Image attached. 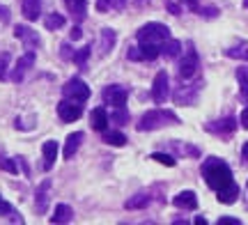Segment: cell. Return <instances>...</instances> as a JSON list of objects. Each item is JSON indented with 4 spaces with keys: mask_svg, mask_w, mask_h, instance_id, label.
<instances>
[{
    "mask_svg": "<svg viewBox=\"0 0 248 225\" xmlns=\"http://www.w3.org/2000/svg\"><path fill=\"white\" fill-rule=\"evenodd\" d=\"M239 122H241V126H244V129H248V106H246V108H244V110H241Z\"/></svg>",
    "mask_w": 248,
    "mask_h": 225,
    "instance_id": "8d00e7d4",
    "label": "cell"
},
{
    "mask_svg": "<svg viewBox=\"0 0 248 225\" xmlns=\"http://www.w3.org/2000/svg\"><path fill=\"white\" fill-rule=\"evenodd\" d=\"M129 120V113L124 108H115V113L110 115V122H115V124H122V122H126Z\"/></svg>",
    "mask_w": 248,
    "mask_h": 225,
    "instance_id": "836d02e7",
    "label": "cell"
},
{
    "mask_svg": "<svg viewBox=\"0 0 248 225\" xmlns=\"http://www.w3.org/2000/svg\"><path fill=\"white\" fill-rule=\"evenodd\" d=\"M195 223H198V225H207V221H204L202 216H198V218H195Z\"/></svg>",
    "mask_w": 248,
    "mask_h": 225,
    "instance_id": "b9f144b4",
    "label": "cell"
},
{
    "mask_svg": "<svg viewBox=\"0 0 248 225\" xmlns=\"http://www.w3.org/2000/svg\"><path fill=\"white\" fill-rule=\"evenodd\" d=\"M35 60H37V53L32 51V48H28L26 55H21V58L16 60V67H14V74H12V81L14 83L23 81V76H26L28 69L35 64Z\"/></svg>",
    "mask_w": 248,
    "mask_h": 225,
    "instance_id": "9c48e42d",
    "label": "cell"
},
{
    "mask_svg": "<svg viewBox=\"0 0 248 225\" xmlns=\"http://www.w3.org/2000/svg\"><path fill=\"white\" fill-rule=\"evenodd\" d=\"M241 221L239 218H232V216H223V218H218V225H239Z\"/></svg>",
    "mask_w": 248,
    "mask_h": 225,
    "instance_id": "d590c367",
    "label": "cell"
},
{
    "mask_svg": "<svg viewBox=\"0 0 248 225\" xmlns=\"http://www.w3.org/2000/svg\"><path fill=\"white\" fill-rule=\"evenodd\" d=\"M179 51H182V44H179L177 39H168V42H163L161 44V55H166V58H177Z\"/></svg>",
    "mask_w": 248,
    "mask_h": 225,
    "instance_id": "603a6c76",
    "label": "cell"
},
{
    "mask_svg": "<svg viewBox=\"0 0 248 225\" xmlns=\"http://www.w3.org/2000/svg\"><path fill=\"white\" fill-rule=\"evenodd\" d=\"M74 221V209L69 205H58L55 214L51 216V223H71Z\"/></svg>",
    "mask_w": 248,
    "mask_h": 225,
    "instance_id": "d6986e66",
    "label": "cell"
},
{
    "mask_svg": "<svg viewBox=\"0 0 248 225\" xmlns=\"http://www.w3.org/2000/svg\"><path fill=\"white\" fill-rule=\"evenodd\" d=\"M42 154H44V170H51L58 161V143L55 140H46L44 147H42Z\"/></svg>",
    "mask_w": 248,
    "mask_h": 225,
    "instance_id": "5bb4252c",
    "label": "cell"
},
{
    "mask_svg": "<svg viewBox=\"0 0 248 225\" xmlns=\"http://www.w3.org/2000/svg\"><path fill=\"white\" fill-rule=\"evenodd\" d=\"M104 143L113 145V147H124L126 145V135L120 131H104Z\"/></svg>",
    "mask_w": 248,
    "mask_h": 225,
    "instance_id": "cb8c5ba5",
    "label": "cell"
},
{
    "mask_svg": "<svg viewBox=\"0 0 248 225\" xmlns=\"http://www.w3.org/2000/svg\"><path fill=\"white\" fill-rule=\"evenodd\" d=\"M138 44H154V46H161L163 42L170 39V30L168 26L163 23H147L138 30Z\"/></svg>",
    "mask_w": 248,
    "mask_h": 225,
    "instance_id": "3957f363",
    "label": "cell"
},
{
    "mask_svg": "<svg viewBox=\"0 0 248 225\" xmlns=\"http://www.w3.org/2000/svg\"><path fill=\"white\" fill-rule=\"evenodd\" d=\"M90 124H92V129H97V131H106L108 126V113L106 108H94L92 110V115H90Z\"/></svg>",
    "mask_w": 248,
    "mask_h": 225,
    "instance_id": "ac0fdd59",
    "label": "cell"
},
{
    "mask_svg": "<svg viewBox=\"0 0 248 225\" xmlns=\"http://www.w3.org/2000/svg\"><path fill=\"white\" fill-rule=\"evenodd\" d=\"M195 72H198V53L193 48H188L186 55L182 58V62H179V76L182 78H191Z\"/></svg>",
    "mask_w": 248,
    "mask_h": 225,
    "instance_id": "7c38bea8",
    "label": "cell"
},
{
    "mask_svg": "<svg viewBox=\"0 0 248 225\" xmlns=\"http://www.w3.org/2000/svg\"><path fill=\"white\" fill-rule=\"evenodd\" d=\"M62 94L64 99H71V101H78V104H85L90 99V88L80 78H71V81L64 83L62 88Z\"/></svg>",
    "mask_w": 248,
    "mask_h": 225,
    "instance_id": "277c9868",
    "label": "cell"
},
{
    "mask_svg": "<svg viewBox=\"0 0 248 225\" xmlns=\"http://www.w3.org/2000/svg\"><path fill=\"white\" fill-rule=\"evenodd\" d=\"M44 26L48 28V30H60V28L64 26V16H60V14H48V16L44 18Z\"/></svg>",
    "mask_w": 248,
    "mask_h": 225,
    "instance_id": "4316f807",
    "label": "cell"
},
{
    "mask_svg": "<svg viewBox=\"0 0 248 225\" xmlns=\"http://www.w3.org/2000/svg\"><path fill=\"white\" fill-rule=\"evenodd\" d=\"M237 81H239V88H241V94L248 99V67H241L237 69Z\"/></svg>",
    "mask_w": 248,
    "mask_h": 225,
    "instance_id": "83f0119b",
    "label": "cell"
},
{
    "mask_svg": "<svg viewBox=\"0 0 248 225\" xmlns=\"http://www.w3.org/2000/svg\"><path fill=\"white\" fill-rule=\"evenodd\" d=\"M51 186H53V181L51 180H44L39 186H37V193H35L37 214H46V211H48V202H51Z\"/></svg>",
    "mask_w": 248,
    "mask_h": 225,
    "instance_id": "52a82bcc",
    "label": "cell"
},
{
    "mask_svg": "<svg viewBox=\"0 0 248 225\" xmlns=\"http://www.w3.org/2000/svg\"><path fill=\"white\" fill-rule=\"evenodd\" d=\"M7 64H9V53L2 51V53H0V81L7 78Z\"/></svg>",
    "mask_w": 248,
    "mask_h": 225,
    "instance_id": "1f68e13d",
    "label": "cell"
},
{
    "mask_svg": "<svg viewBox=\"0 0 248 225\" xmlns=\"http://www.w3.org/2000/svg\"><path fill=\"white\" fill-rule=\"evenodd\" d=\"M14 159H0V168L2 170H7V172H18V159H16V163H12Z\"/></svg>",
    "mask_w": 248,
    "mask_h": 225,
    "instance_id": "d6a6232c",
    "label": "cell"
},
{
    "mask_svg": "<svg viewBox=\"0 0 248 225\" xmlns=\"http://www.w3.org/2000/svg\"><path fill=\"white\" fill-rule=\"evenodd\" d=\"M90 53H92V46H83L78 53H74V58H71V60H74L76 64H85V60L90 58Z\"/></svg>",
    "mask_w": 248,
    "mask_h": 225,
    "instance_id": "f546056e",
    "label": "cell"
},
{
    "mask_svg": "<svg viewBox=\"0 0 248 225\" xmlns=\"http://www.w3.org/2000/svg\"><path fill=\"white\" fill-rule=\"evenodd\" d=\"M204 129H207L209 134H216V135H230V134H234L237 122H234V117H223V120H216V122L204 124Z\"/></svg>",
    "mask_w": 248,
    "mask_h": 225,
    "instance_id": "8fae6325",
    "label": "cell"
},
{
    "mask_svg": "<svg viewBox=\"0 0 248 225\" xmlns=\"http://www.w3.org/2000/svg\"><path fill=\"white\" fill-rule=\"evenodd\" d=\"M200 172H202L204 181H207V186H209V189H214L216 193H218V191L230 189L232 184H234L230 165L223 161V159H218V156H209V159L202 163Z\"/></svg>",
    "mask_w": 248,
    "mask_h": 225,
    "instance_id": "6da1fadb",
    "label": "cell"
},
{
    "mask_svg": "<svg viewBox=\"0 0 248 225\" xmlns=\"http://www.w3.org/2000/svg\"><path fill=\"white\" fill-rule=\"evenodd\" d=\"M168 124H179V117L170 110H150L140 117L138 122V131H156L161 126H168Z\"/></svg>",
    "mask_w": 248,
    "mask_h": 225,
    "instance_id": "7a4b0ae2",
    "label": "cell"
},
{
    "mask_svg": "<svg viewBox=\"0 0 248 225\" xmlns=\"http://www.w3.org/2000/svg\"><path fill=\"white\" fill-rule=\"evenodd\" d=\"M170 94V83H168V74L166 72H159L156 78H154V85H152V97L156 104H166Z\"/></svg>",
    "mask_w": 248,
    "mask_h": 225,
    "instance_id": "ba28073f",
    "label": "cell"
},
{
    "mask_svg": "<svg viewBox=\"0 0 248 225\" xmlns=\"http://www.w3.org/2000/svg\"><path fill=\"white\" fill-rule=\"evenodd\" d=\"M168 9H170V12H175V14H177V12H179V7H177V5H175V2H168Z\"/></svg>",
    "mask_w": 248,
    "mask_h": 225,
    "instance_id": "60d3db41",
    "label": "cell"
},
{
    "mask_svg": "<svg viewBox=\"0 0 248 225\" xmlns=\"http://www.w3.org/2000/svg\"><path fill=\"white\" fill-rule=\"evenodd\" d=\"M21 9H23V16L28 21H37L42 16V0H23Z\"/></svg>",
    "mask_w": 248,
    "mask_h": 225,
    "instance_id": "e0dca14e",
    "label": "cell"
},
{
    "mask_svg": "<svg viewBox=\"0 0 248 225\" xmlns=\"http://www.w3.org/2000/svg\"><path fill=\"white\" fill-rule=\"evenodd\" d=\"M115 42H117L115 30H110V28H104V30H101V53H104V55L110 53V48L115 46Z\"/></svg>",
    "mask_w": 248,
    "mask_h": 225,
    "instance_id": "ffe728a7",
    "label": "cell"
},
{
    "mask_svg": "<svg viewBox=\"0 0 248 225\" xmlns=\"http://www.w3.org/2000/svg\"><path fill=\"white\" fill-rule=\"evenodd\" d=\"M64 5H67V9L71 12V16L76 18L78 23L85 18V14H88V0H64Z\"/></svg>",
    "mask_w": 248,
    "mask_h": 225,
    "instance_id": "9a60e30c",
    "label": "cell"
},
{
    "mask_svg": "<svg viewBox=\"0 0 248 225\" xmlns=\"http://www.w3.org/2000/svg\"><path fill=\"white\" fill-rule=\"evenodd\" d=\"M150 202H152V198L147 195V193H138V195H133V198L126 200V205H124V207L126 209H145Z\"/></svg>",
    "mask_w": 248,
    "mask_h": 225,
    "instance_id": "7402d4cb",
    "label": "cell"
},
{
    "mask_svg": "<svg viewBox=\"0 0 248 225\" xmlns=\"http://www.w3.org/2000/svg\"><path fill=\"white\" fill-rule=\"evenodd\" d=\"M241 156H244V161L248 163V143H244V147H241Z\"/></svg>",
    "mask_w": 248,
    "mask_h": 225,
    "instance_id": "ab89813d",
    "label": "cell"
},
{
    "mask_svg": "<svg viewBox=\"0 0 248 225\" xmlns=\"http://www.w3.org/2000/svg\"><path fill=\"white\" fill-rule=\"evenodd\" d=\"M152 159H154V161H159V163H163V165H168V168H172V165H175V156H170V154H161V152H154L152 154Z\"/></svg>",
    "mask_w": 248,
    "mask_h": 225,
    "instance_id": "4dcf8cb0",
    "label": "cell"
},
{
    "mask_svg": "<svg viewBox=\"0 0 248 225\" xmlns=\"http://www.w3.org/2000/svg\"><path fill=\"white\" fill-rule=\"evenodd\" d=\"M83 138L85 135L80 134V131H76V134H69L67 135V143H64V159H71L74 154L78 152V147H80V143H83Z\"/></svg>",
    "mask_w": 248,
    "mask_h": 225,
    "instance_id": "2e32d148",
    "label": "cell"
},
{
    "mask_svg": "<svg viewBox=\"0 0 248 225\" xmlns=\"http://www.w3.org/2000/svg\"><path fill=\"white\" fill-rule=\"evenodd\" d=\"M69 37H71V39H80V37H83V32H80V28H78V26L74 28V30L69 32Z\"/></svg>",
    "mask_w": 248,
    "mask_h": 225,
    "instance_id": "f35d334b",
    "label": "cell"
},
{
    "mask_svg": "<svg viewBox=\"0 0 248 225\" xmlns=\"http://www.w3.org/2000/svg\"><path fill=\"white\" fill-rule=\"evenodd\" d=\"M172 205L179 209H195L198 207V198H195L193 191H182V193H177L172 198Z\"/></svg>",
    "mask_w": 248,
    "mask_h": 225,
    "instance_id": "4fadbf2b",
    "label": "cell"
},
{
    "mask_svg": "<svg viewBox=\"0 0 248 225\" xmlns=\"http://www.w3.org/2000/svg\"><path fill=\"white\" fill-rule=\"evenodd\" d=\"M216 198H218V202H223V205H232L234 200L239 198V186H237V184H232L230 189L218 191V193H216Z\"/></svg>",
    "mask_w": 248,
    "mask_h": 225,
    "instance_id": "44dd1931",
    "label": "cell"
},
{
    "mask_svg": "<svg viewBox=\"0 0 248 225\" xmlns=\"http://www.w3.org/2000/svg\"><path fill=\"white\" fill-rule=\"evenodd\" d=\"M225 53L230 55V58H244V60H248V44H239V46H232V48H228Z\"/></svg>",
    "mask_w": 248,
    "mask_h": 225,
    "instance_id": "f1b7e54d",
    "label": "cell"
},
{
    "mask_svg": "<svg viewBox=\"0 0 248 225\" xmlns=\"http://www.w3.org/2000/svg\"><path fill=\"white\" fill-rule=\"evenodd\" d=\"M0 216H12V221H18V223H23V218L16 216V211H14V207L9 205L7 200L0 195Z\"/></svg>",
    "mask_w": 248,
    "mask_h": 225,
    "instance_id": "d4e9b609",
    "label": "cell"
},
{
    "mask_svg": "<svg viewBox=\"0 0 248 225\" xmlns=\"http://www.w3.org/2000/svg\"><path fill=\"white\" fill-rule=\"evenodd\" d=\"M58 115H60L62 122H76L80 115H83V106L78 101H71V99H62L58 104Z\"/></svg>",
    "mask_w": 248,
    "mask_h": 225,
    "instance_id": "8992f818",
    "label": "cell"
},
{
    "mask_svg": "<svg viewBox=\"0 0 248 225\" xmlns=\"http://www.w3.org/2000/svg\"><path fill=\"white\" fill-rule=\"evenodd\" d=\"M129 99V92L124 90L122 85H108L104 90V104L113 106V108H124V104Z\"/></svg>",
    "mask_w": 248,
    "mask_h": 225,
    "instance_id": "5b68a950",
    "label": "cell"
},
{
    "mask_svg": "<svg viewBox=\"0 0 248 225\" xmlns=\"http://www.w3.org/2000/svg\"><path fill=\"white\" fill-rule=\"evenodd\" d=\"M0 21H2V23H7V21H9V9L5 7V5L0 7Z\"/></svg>",
    "mask_w": 248,
    "mask_h": 225,
    "instance_id": "74e56055",
    "label": "cell"
},
{
    "mask_svg": "<svg viewBox=\"0 0 248 225\" xmlns=\"http://www.w3.org/2000/svg\"><path fill=\"white\" fill-rule=\"evenodd\" d=\"M129 0H99L97 9L99 12H108V9H122Z\"/></svg>",
    "mask_w": 248,
    "mask_h": 225,
    "instance_id": "484cf974",
    "label": "cell"
},
{
    "mask_svg": "<svg viewBox=\"0 0 248 225\" xmlns=\"http://www.w3.org/2000/svg\"><path fill=\"white\" fill-rule=\"evenodd\" d=\"M14 37H16L18 42H23L26 48H39V46H42L39 35H37L32 28H28V26H16L14 28Z\"/></svg>",
    "mask_w": 248,
    "mask_h": 225,
    "instance_id": "30bf717a",
    "label": "cell"
},
{
    "mask_svg": "<svg viewBox=\"0 0 248 225\" xmlns=\"http://www.w3.org/2000/svg\"><path fill=\"white\" fill-rule=\"evenodd\" d=\"M188 2H195V0H188Z\"/></svg>",
    "mask_w": 248,
    "mask_h": 225,
    "instance_id": "ee69618b",
    "label": "cell"
},
{
    "mask_svg": "<svg viewBox=\"0 0 248 225\" xmlns=\"http://www.w3.org/2000/svg\"><path fill=\"white\" fill-rule=\"evenodd\" d=\"M126 58H129V60H142L140 48H138V46H131V48H129V53H126Z\"/></svg>",
    "mask_w": 248,
    "mask_h": 225,
    "instance_id": "e575fe53",
    "label": "cell"
},
{
    "mask_svg": "<svg viewBox=\"0 0 248 225\" xmlns=\"http://www.w3.org/2000/svg\"><path fill=\"white\" fill-rule=\"evenodd\" d=\"M244 7H246V9H248V0H244Z\"/></svg>",
    "mask_w": 248,
    "mask_h": 225,
    "instance_id": "7bdbcfd3",
    "label": "cell"
}]
</instances>
